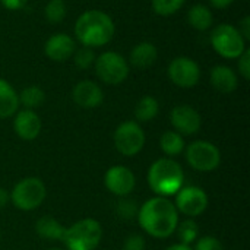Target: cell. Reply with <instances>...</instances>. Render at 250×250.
<instances>
[{
	"mask_svg": "<svg viewBox=\"0 0 250 250\" xmlns=\"http://www.w3.org/2000/svg\"><path fill=\"white\" fill-rule=\"evenodd\" d=\"M75 41L83 47L101 48L107 45L114 34L116 25L113 18L100 9H89L82 12L73 25Z\"/></svg>",
	"mask_w": 250,
	"mask_h": 250,
	"instance_id": "6da1fadb",
	"label": "cell"
},
{
	"mask_svg": "<svg viewBox=\"0 0 250 250\" xmlns=\"http://www.w3.org/2000/svg\"><path fill=\"white\" fill-rule=\"evenodd\" d=\"M179 211L167 198L157 196L146 201L138 212L141 227L152 237L166 239L176 231L179 224Z\"/></svg>",
	"mask_w": 250,
	"mask_h": 250,
	"instance_id": "7a4b0ae2",
	"label": "cell"
},
{
	"mask_svg": "<svg viewBox=\"0 0 250 250\" xmlns=\"http://www.w3.org/2000/svg\"><path fill=\"white\" fill-rule=\"evenodd\" d=\"M183 170L179 163L170 158H161L152 163L148 171L149 188L160 196L176 195L183 186Z\"/></svg>",
	"mask_w": 250,
	"mask_h": 250,
	"instance_id": "3957f363",
	"label": "cell"
},
{
	"mask_svg": "<svg viewBox=\"0 0 250 250\" xmlns=\"http://www.w3.org/2000/svg\"><path fill=\"white\" fill-rule=\"evenodd\" d=\"M212 50L227 60H237L248 48V41L242 37L237 26L231 23H218L209 35Z\"/></svg>",
	"mask_w": 250,
	"mask_h": 250,
	"instance_id": "277c9868",
	"label": "cell"
},
{
	"mask_svg": "<svg viewBox=\"0 0 250 250\" xmlns=\"http://www.w3.org/2000/svg\"><path fill=\"white\" fill-rule=\"evenodd\" d=\"M103 229L97 220L85 218L64 230L62 242L67 250H94L101 242Z\"/></svg>",
	"mask_w": 250,
	"mask_h": 250,
	"instance_id": "5b68a950",
	"label": "cell"
},
{
	"mask_svg": "<svg viewBox=\"0 0 250 250\" xmlns=\"http://www.w3.org/2000/svg\"><path fill=\"white\" fill-rule=\"evenodd\" d=\"M94 72L101 82L107 85H120L127 79L130 66L123 54L114 50H108L97 56Z\"/></svg>",
	"mask_w": 250,
	"mask_h": 250,
	"instance_id": "8992f818",
	"label": "cell"
},
{
	"mask_svg": "<svg viewBox=\"0 0 250 250\" xmlns=\"http://www.w3.org/2000/svg\"><path fill=\"white\" fill-rule=\"evenodd\" d=\"M45 199V186L38 177H26L16 183L10 193L12 204L22 211L38 208Z\"/></svg>",
	"mask_w": 250,
	"mask_h": 250,
	"instance_id": "52a82bcc",
	"label": "cell"
},
{
	"mask_svg": "<svg viewBox=\"0 0 250 250\" xmlns=\"http://www.w3.org/2000/svg\"><path fill=\"white\" fill-rule=\"evenodd\" d=\"M116 149L125 157H133L139 154L145 145V133L139 123L133 120L123 122L114 132Z\"/></svg>",
	"mask_w": 250,
	"mask_h": 250,
	"instance_id": "ba28073f",
	"label": "cell"
},
{
	"mask_svg": "<svg viewBox=\"0 0 250 250\" xmlns=\"http://www.w3.org/2000/svg\"><path fill=\"white\" fill-rule=\"evenodd\" d=\"M167 76L176 86L189 89L199 83L201 67L193 59L188 56H179L170 62L167 67Z\"/></svg>",
	"mask_w": 250,
	"mask_h": 250,
	"instance_id": "9c48e42d",
	"label": "cell"
},
{
	"mask_svg": "<svg viewBox=\"0 0 250 250\" xmlns=\"http://www.w3.org/2000/svg\"><path fill=\"white\" fill-rule=\"evenodd\" d=\"M186 160L198 171H212L221 163L220 149L208 141H195L186 149Z\"/></svg>",
	"mask_w": 250,
	"mask_h": 250,
	"instance_id": "30bf717a",
	"label": "cell"
},
{
	"mask_svg": "<svg viewBox=\"0 0 250 250\" xmlns=\"http://www.w3.org/2000/svg\"><path fill=\"white\" fill-rule=\"evenodd\" d=\"M174 207L177 211H180L188 217H198L207 209L208 196L201 188L196 186L183 188L177 192Z\"/></svg>",
	"mask_w": 250,
	"mask_h": 250,
	"instance_id": "8fae6325",
	"label": "cell"
},
{
	"mask_svg": "<svg viewBox=\"0 0 250 250\" xmlns=\"http://www.w3.org/2000/svg\"><path fill=\"white\" fill-rule=\"evenodd\" d=\"M170 122L173 127L176 129L174 132L185 135V136L198 133L202 126L201 114L192 105H188V104L176 105L170 113Z\"/></svg>",
	"mask_w": 250,
	"mask_h": 250,
	"instance_id": "7c38bea8",
	"label": "cell"
},
{
	"mask_svg": "<svg viewBox=\"0 0 250 250\" xmlns=\"http://www.w3.org/2000/svg\"><path fill=\"white\" fill-rule=\"evenodd\" d=\"M76 50V41L72 35L66 32H56L50 35L44 44V54L57 63L72 59Z\"/></svg>",
	"mask_w": 250,
	"mask_h": 250,
	"instance_id": "4fadbf2b",
	"label": "cell"
},
{
	"mask_svg": "<svg viewBox=\"0 0 250 250\" xmlns=\"http://www.w3.org/2000/svg\"><path fill=\"white\" fill-rule=\"evenodd\" d=\"M104 185L105 188L117 195V196H127L136 185L135 174L125 166H114L110 167L104 176Z\"/></svg>",
	"mask_w": 250,
	"mask_h": 250,
	"instance_id": "5bb4252c",
	"label": "cell"
},
{
	"mask_svg": "<svg viewBox=\"0 0 250 250\" xmlns=\"http://www.w3.org/2000/svg\"><path fill=\"white\" fill-rule=\"evenodd\" d=\"M72 100L76 105L82 108H95L101 105L104 100V92L97 82L91 79H83L73 86Z\"/></svg>",
	"mask_w": 250,
	"mask_h": 250,
	"instance_id": "9a60e30c",
	"label": "cell"
},
{
	"mask_svg": "<svg viewBox=\"0 0 250 250\" xmlns=\"http://www.w3.org/2000/svg\"><path fill=\"white\" fill-rule=\"evenodd\" d=\"M41 119L34 110H18L13 119L15 133L23 141H34L41 132Z\"/></svg>",
	"mask_w": 250,
	"mask_h": 250,
	"instance_id": "2e32d148",
	"label": "cell"
},
{
	"mask_svg": "<svg viewBox=\"0 0 250 250\" xmlns=\"http://www.w3.org/2000/svg\"><path fill=\"white\" fill-rule=\"evenodd\" d=\"M212 88L221 94H231L239 86V76L234 69L227 64H215L209 72Z\"/></svg>",
	"mask_w": 250,
	"mask_h": 250,
	"instance_id": "e0dca14e",
	"label": "cell"
},
{
	"mask_svg": "<svg viewBox=\"0 0 250 250\" xmlns=\"http://www.w3.org/2000/svg\"><path fill=\"white\" fill-rule=\"evenodd\" d=\"M158 59V50L154 42L151 41H141L138 42L129 53V66L136 69H149Z\"/></svg>",
	"mask_w": 250,
	"mask_h": 250,
	"instance_id": "ac0fdd59",
	"label": "cell"
},
{
	"mask_svg": "<svg viewBox=\"0 0 250 250\" xmlns=\"http://www.w3.org/2000/svg\"><path fill=\"white\" fill-rule=\"evenodd\" d=\"M186 19H188V23L193 29L201 31V32L208 31L214 25V13H212L211 7L207 6V4H204V3L193 4L188 10Z\"/></svg>",
	"mask_w": 250,
	"mask_h": 250,
	"instance_id": "d6986e66",
	"label": "cell"
},
{
	"mask_svg": "<svg viewBox=\"0 0 250 250\" xmlns=\"http://www.w3.org/2000/svg\"><path fill=\"white\" fill-rule=\"evenodd\" d=\"M19 110V97L15 88L0 78V119H9Z\"/></svg>",
	"mask_w": 250,
	"mask_h": 250,
	"instance_id": "ffe728a7",
	"label": "cell"
},
{
	"mask_svg": "<svg viewBox=\"0 0 250 250\" xmlns=\"http://www.w3.org/2000/svg\"><path fill=\"white\" fill-rule=\"evenodd\" d=\"M64 227L53 217H41L35 223V231L40 237L45 240H62L64 236Z\"/></svg>",
	"mask_w": 250,
	"mask_h": 250,
	"instance_id": "44dd1931",
	"label": "cell"
},
{
	"mask_svg": "<svg viewBox=\"0 0 250 250\" xmlns=\"http://www.w3.org/2000/svg\"><path fill=\"white\" fill-rule=\"evenodd\" d=\"M160 111V104L157 101V98H154L152 95H145L142 97L136 107H135V117L138 122H151L152 119L157 117Z\"/></svg>",
	"mask_w": 250,
	"mask_h": 250,
	"instance_id": "7402d4cb",
	"label": "cell"
},
{
	"mask_svg": "<svg viewBox=\"0 0 250 250\" xmlns=\"http://www.w3.org/2000/svg\"><path fill=\"white\" fill-rule=\"evenodd\" d=\"M19 105H23L25 108L28 110H34L40 105L44 104L45 101V94L44 91L37 86V85H29V86H25L19 94Z\"/></svg>",
	"mask_w": 250,
	"mask_h": 250,
	"instance_id": "603a6c76",
	"label": "cell"
},
{
	"mask_svg": "<svg viewBox=\"0 0 250 250\" xmlns=\"http://www.w3.org/2000/svg\"><path fill=\"white\" fill-rule=\"evenodd\" d=\"M160 146L166 155L176 157L185 149V141L180 133H177L174 130H167L161 135Z\"/></svg>",
	"mask_w": 250,
	"mask_h": 250,
	"instance_id": "cb8c5ba5",
	"label": "cell"
},
{
	"mask_svg": "<svg viewBox=\"0 0 250 250\" xmlns=\"http://www.w3.org/2000/svg\"><path fill=\"white\" fill-rule=\"evenodd\" d=\"M67 15V6L64 0H48L44 7V16L47 22L56 25L60 23Z\"/></svg>",
	"mask_w": 250,
	"mask_h": 250,
	"instance_id": "d4e9b609",
	"label": "cell"
},
{
	"mask_svg": "<svg viewBox=\"0 0 250 250\" xmlns=\"http://www.w3.org/2000/svg\"><path fill=\"white\" fill-rule=\"evenodd\" d=\"M72 59H73V63H75V66H76L78 69L86 70V69L94 67L97 54H95V50H94V48L81 45L79 48L76 47V50H75Z\"/></svg>",
	"mask_w": 250,
	"mask_h": 250,
	"instance_id": "484cf974",
	"label": "cell"
},
{
	"mask_svg": "<svg viewBox=\"0 0 250 250\" xmlns=\"http://www.w3.org/2000/svg\"><path fill=\"white\" fill-rule=\"evenodd\" d=\"M186 0H151V7L158 16H173L185 4Z\"/></svg>",
	"mask_w": 250,
	"mask_h": 250,
	"instance_id": "4316f807",
	"label": "cell"
},
{
	"mask_svg": "<svg viewBox=\"0 0 250 250\" xmlns=\"http://www.w3.org/2000/svg\"><path fill=\"white\" fill-rule=\"evenodd\" d=\"M176 230H177V236L180 239V243L182 245H186V246H189L190 243H193L198 239V234H199L198 224L193 220H185V221H182L180 224H177Z\"/></svg>",
	"mask_w": 250,
	"mask_h": 250,
	"instance_id": "83f0119b",
	"label": "cell"
},
{
	"mask_svg": "<svg viewBox=\"0 0 250 250\" xmlns=\"http://www.w3.org/2000/svg\"><path fill=\"white\" fill-rule=\"evenodd\" d=\"M116 212L122 220H133L135 217H138L139 207L136 205V201L129 198H122L117 204Z\"/></svg>",
	"mask_w": 250,
	"mask_h": 250,
	"instance_id": "f1b7e54d",
	"label": "cell"
},
{
	"mask_svg": "<svg viewBox=\"0 0 250 250\" xmlns=\"http://www.w3.org/2000/svg\"><path fill=\"white\" fill-rule=\"evenodd\" d=\"M195 250H224V246L217 237L205 236L196 242Z\"/></svg>",
	"mask_w": 250,
	"mask_h": 250,
	"instance_id": "f546056e",
	"label": "cell"
},
{
	"mask_svg": "<svg viewBox=\"0 0 250 250\" xmlns=\"http://www.w3.org/2000/svg\"><path fill=\"white\" fill-rule=\"evenodd\" d=\"M237 69H239V75L245 79H250V48L248 47L243 54L237 59Z\"/></svg>",
	"mask_w": 250,
	"mask_h": 250,
	"instance_id": "4dcf8cb0",
	"label": "cell"
},
{
	"mask_svg": "<svg viewBox=\"0 0 250 250\" xmlns=\"http://www.w3.org/2000/svg\"><path fill=\"white\" fill-rule=\"evenodd\" d=\"M123 250H145V240L139 234L129 236L127 240L125 242Z\"/></svg>",
	"mask_w": 250,
	"mask_h": 250,
	"instance_id": "1f68e13d",
	"label": "cell"
},
{
	"mask_svg": "<svg viewBox=\"0 0 250 250\" xmlns=\"http://www.w3.org/2000/svg\"><path fill=\"white\" fill-rule=\"evenodd\" d=\"M28 0H0V4L6 10H21L26 6Z\"/></svg>",
	"mask_w": 250,
	"mask_h": 250,
	"instance_id": "d6a6232c",
	"label": "cell"
},
{
	"mask_svg": "<svg viewBox=\"0 0 250 250\" xmlns=\"http://www.w3.org/2000/svg\"><path fill=\"white\" fill-rule=\"evenodd\" d=\"M239 32L242 34V37L246 40V41H250V16L246 15L240 19L239 22V26H237Z\"/></svg>",
	"mask_w": 250,
	"mask_h": 250,
	"instance_id": "836d02e7",
	"label": "cell"
},
{
	"mask_svg": "<svg viewBox=\"0 0 250 250\" xmlns=\"http://www.w3.org/2000/svg\"><path fill=\"white\" fill-rule=\"evenodd\" d=\"M234 0H209V4L211 7L214 9H218V10H223V9H227L233 4Z\"/></svg>",
	"mask_w": 250,
	"mask_h": 250,
	"instance_id": "e575fe53",
	"label": "cell"
},
{
	"mask_svg": "<svg viewBox=\"0 0 250 250\" xmlns=\"http://www.w3.org/2000/svg\"><path fill=\"white\" fill-rule=\"evenodd\" d=\"M9 201H10V195L3 188H0V209H3L7 205Z\"/></svg>",
	"mask_w": 250,
	"mask_h": 250,
	"instance_id": "d590c367",
	"label": "cell"
},
{
	"mask_svg": "<svg viewBox=\"0 0 250 250\" xmlns=\"http://www.w3.org/2000/svg\"><path fill=\"white\" fill-rule=\"evenodd\" d=\"M166 250H192V248H190V246H186V245L179 243V245H173V246L167 248Z\"/></svg>",
	"mask_w": 250,
	"mask_h": 250,
	"instance_id": "8d00e7d4",
	"label": "cell"
},
{
	"mask_svg": "<svg viewBox=\"0 0 250 250\" xmlns=\"http://www.w3.org/2000/svg\"><path fill=\"white\" fill-rule=\"evenodd\" d=\"M50 250H63V249H57V248H54V249H50Z\"/></svg>",
	"mask_w": 250,
	"mask_h": 250,
	"instance_id": "74e56055",
	"label": "cell"
}]
</instances>
